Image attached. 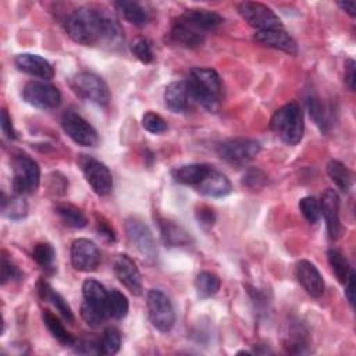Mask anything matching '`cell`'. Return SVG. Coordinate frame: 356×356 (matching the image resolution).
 <instances>
[{"instance_id": "18", "label": "cell", "mask_w": 356, "mask_h": 356, "mask_svg": "<svg viewBox=\"0 0 356 356\" xmlns=\"http://www.w3.org/2000/svg\"><path fill=\"white\" fill-rule=\"evenodd\" d=\"M193 102L186 79L171 82L164 90V104L172 113L181 114L188 111Z\"/></svg>"}, {"instance_id": "48", "label": "cell", "mask_w": 356, "mask_h": 356, "mask_svg": "<svg viewBox=\"0 0 356 356\" xmlns=\"http://www.w3.org/2000/svg\"><path fill=\"white\" fill-rule=\"evenodd\" d=\"M196 217H197V221L200 225L206 227V228H210L213 227L214 221H216V216H214V211L209 207H200L197 209L196 211Z\"/></svg>"}, {"instance_id": "40", "label": "cell", "mask_w": 356, "mask_h": 356, "mask_svg": "<svg viewBox=\"0 0 356 356\" xmlns=\"http://www.w3.org/2000/svg\"><path fill=\"white\" fill-rule=\"evenodd\" d=\"M132 54L143 64H150L154 60V53L152 50L150 42L146 38H136L131 43Z\"/></svg>"}, {"instance_id": "8", "label": "cell", "mask_w": 356, "mask_h": 356, "mask_svg": "<svg viewBox=\"0 0 356 356\" xmlns=\"http://www.w3.org/2000/svg\"><path fill=\"white\" fill-rule=\"evenodd\" d=\"M238 13L242 19L252 28L259 31L282 29L280 17L266 4L259 1H242L238 4Z\"/></svg>"}, {"instance_id": "14", "label": "cell", "mask_w": 356, "mask_h": 356, "mask_svg": "<svg viewBox=\"0 0 356 356\" xmlns=\"http://www.w3.org/2000/svg\"><path fill=\"white\" fill-rule=\"evenodd\" d=\"M71 264L76 271L90 273L100 264V252L95 242L86 238H78L71 245Z\"/></svg>"}, {"instance_id": "49", "label": "cell", "mask_w": 356, "mask_h": 356, "mask_svg": "<svg viewBox=\"0 0 356 356\" xmlns=\"http://www.w3.org/2000/svg\"><path fill=\"white\" fill-rule=\"evenodd\" d=\"M355 83H356L355 61L352 58H348L345 61V85L349 88V90H355Z\"/></svg>"}, {"instance_id": "7", "label": "cell", "mask_w": 356, "mask_h": 356, "mask_svg": "<svg viewBox=\"0 0 356 356\" xmlns=\"http://www.w3.org/2000/svg\"><path fill=\"white\" fill-rule=\"evenodd\" d=\"M146 303L152 325L161 332H168L175 323V312L170 298L160 289H150L146 295Z\"/></svg>"}, {"instance_id": "6", "label": "cell", "mask_w": 356, "mask_h": 356, "mask_svg": "<svg viewBox=\"0 0 356 356\" xmlns=\"http://www.w3.org/2000/svg\"><path fill=\"white\" fill-rule=\"evenodd\" d=\"M71 86L82 99L99 106H107L110 102V90L107 83L93 72H78L71 79Z\"/></svg>"}, {"instance_id": "1", "label": "cell", "mask_w": 356, "mask_h": 356, "mask_svg": "<svg viewBox=\"0 0 356 356\" xmlns=\"http://www.w3.org/2000/svg\"><path fill=\"white\" fill-rule=\"evenodd\" d=\"M67 35L78 44H104L110 49L118 47L124 42L121 25L100 10L82 6L74 10L65 19Z\"/></svg>"}, {"instance_id": "31", "label": "cell", "mask_w": 356, "mask_h": 356, "mask_svg": "<svg viewBox=\"0 0 356 356\" xmlns=\"http://www.w3.org/2000/svg\"><path fill=\"white\" fill-rule=\"evenodd\" d=\"M1 213L10 220H22L28 214V203L24 196L13 193V196L1 195Z\"/></svg>"}, {"instance_id": "25", "label": "cell", "mask_w": 356, "mask_h": 356, "mask_svg": "<svg viewBox=\"0 0 356 356\" xmlns=\"http://www.w3.org/2000/svg\"><path fill=\"white\" fill-rule=\"evenodd\" d=\"M157 225H159L160 236L165 246L177 248V246L189 245L191 236L181 225L163 217H157Z\"/></svg>"}, {"instance_id": "35", "label": "cell", "mask_w": 356, "mask_h": 356, "mask_svg": "<svg viewBox=\"0 0 356 356\" xmlns=\"http://www.w3.org/2000/svg\"><path fill=\"white\" fill-rule=\"evenodd\" d=\"M327 257H328V263L332 268V273L335 274L337 280L341 284H345L348 277L350 275V273L353 271V268L350 267L348 259L337 249H330L327 252Z\"/></svg>"}, {"instance_id": "20", "label": "cell", "mask_w": 356, "mask_h": 356, "mask_svg": "<svg viewBox=\"0 0 356 356\" xmlns=\"http://www.w3.org/2000/svg\"><path fill=\"white\" fill-rule=\"evenodd\" d=\"M14 64L19 71L35 78L49 81L54 76L53 65L39 54H32V53L17 54L14 58Z\"/></svg>"}, {"instance_id": "17", "label": "cell", "mask_w": 356, "mask_h": 356, "mask_svg": "<svg viewBox=\"0 0 356 356\" xmlns=\"http://www.w3.org/2000/svg\"><path fill=\"white\" fill-rule=\"evenodd\" d=\"M178 19L204 35H206V32L216 31L224 22L222 15H220L218 13H216L213 10H206V8L185 10L178 17Z\"/></svg>"}, {"instance_id": "3", "label": "cell", "mask_w": 356, "mask_h": 356, "mask_svg": "<svg viewBox=\"0 0 356 356\" xmlns=\"http://www.w3.org/2000/svg\"><path fill=\"white\" fill-rule=\"evenodd\" d=\"M271 131L286 145H298L305 132L303 113L298 103L291 102L280 107L271 117Z\"/></svg>"}, {"instance_id": "41", "label": "cell", "mask_w": 356, "mask_h": 356, "mask_svg": "<svg viewBox=\"0 0 356 356\" xmlns=\"http://www.w3.org/2000/svg\"><path fill=\"white\" fill-rule=\"evenodd\" d=\"M142 127L150 132V134H154V135H160L163 132L167 131L168 125L165 122V120L159 115L157 113L154 111H146L142 117Z\"/></svg>"}, {"instance_id": "51", "label": "cell", "mask_w": 356, "mask_h": 356, "mask_svg": "<svg viewBox=\"0 0 356 356\" xmlns=\"http://www.w3.org/2000/svg\"><path fill=\"white\" fill-rule=\"evenodd\" d=\"M337 6L341 7L346 14H349L352 18H355L356 15V10H355V3L353 1H337Z\"/></svg>"}, {"instance_id": "12", "label": "cell", "mask_w": 356, "mask_h": 356, "mask_svg": "<svg viewBox=\"0 0 356 356\" xmlns=\"http://www.w3.org/2000/svg\"><path fill=\"white\" fill-rule=\"evenodd\" d=\"M79 165L86 182L90 185L95 193H97L99 196H106L111 192L113 175L104 163L89 156H82L79 160Z\"/></svg>"}, {"instance_id": "36", "label": "cell", "mask_w": 356, "mask_h": 356, "mask_svg": "<svg viewBox=\"0 0 356 356\" xmlns=\"http://www.w3.org/2000/svg\"><path fill=\"white\" fill-rule=\"evenodd\" d=\"M107 309H108L110 317H113L115 320L124 318L129 310V303H128L127 296L122 292H120L118 289L108 291Z\"/></svg>"}, {"instance_id": "11", "label": "cell", "mask_w": 356, "mask_h": 356, "mask_svg": "<svg viewBox=\"0 0 356 356\" xmlns=\"http://www.w3.org/2000/svg\"><path fill=\"white\" fill-rule=\"evenodd\" d=\"M22 99L40 110H54L61 104L60 90L47 82L32 81L22 89Z\"/></svg>"}, {"instance_id": "29", "label": "cell", "mask_w": 356, "mask_h": 356, "mask_svg": "<svg viewBox=\"0 0 356 356\" xmlns=\"http://www.w3.org/2000/svg\"><path fill=\"white\" fill-rule=\"evenodd\" d=\"M114 7L117 11L122 14V17L132 25L142 28L147 24L149 15L146 10L136 1H129V0H120L114 3Z\"/></svg>"}, {"instance_id": "22", "label": "cell", "mask_w": 356, "mask_h": 356, "mask_svg": "<svg viewBox=\"0 0 356 356\" xmlns=\"http://www.w3.org/2000/svg\"><path fill=\"white\" fill-rule=\"evenodd\" d=\"M254 40L263 46L281 50L288 54L298 53V44L295 39L289 33H286L284 29L259 31L254 33Z\"/></svg>"}, {"instance_id": "9", "label": "cell", "mask_w": 356, "mask_h": 356, "mask_svg": "<svg viewBox=\"0 0 356 356\" xmlns=\"http://www.w3.org/2000/svg\"><path fill=\"white\" fill-rule=\"evenodd\" d=\"M260 149H261L260 142L254 139L235 138V139H228L218 143L216 150L220 159L231 164L242 165L253 160L259 154Z\"/></svg>"}, {"instance_id": "10", "label": "cell", "mask_w": 356, "mask_h": 356, "mask_svg": "<svg viewBox=\"0 0 356 356\" xmlns=\"http://www.w3.org/2000/svg\"><path fill=\"white\" fill-rule=\"evenodd\" d=\"M61 127L68 138L76 145L92 147L99 142L96 129L78 113L68 110L61 117Z\"/></svg>"}, {"instance_id": "24", "label": "cell", "mask_w": 356, "mask_h": 356, "mask_svg": "<svg viewBox=\"0 0 356 356\" xmlns=\"http://www.w3.org/2000/svg\"><path fill=\"white\" fill-rule=\"evenodd\" d=\"M170 39L181 47L196 49L204 43V33L188 26L177 18L170 31Z\"/></svg>"}, {"instance_id": "45", "label": "cell", "mask_w": 356, "mask_h": 356, "mask_svg": "<svg viewBox=\"0 0 356 356\" xmlns=\"http://www.w3.org/2000/svg\"><path fill=\"white\" fill-rule=\"evenodd\" d=\"M76 353L81 355H100V348H99V339H82L78 343L75 342V349Z\"/></svg>"}, {"instance_id": "50", "label": "cell", "mask_w": 356, "mask_h": 356, "mask_svg": "<svg viewBox=\"0 0 356 356\" xmlns=\"http://www.w3.org/2000/svg\"><path fill=\"white\" fill-rule=\"evenodd\" d=\"M343 285H345V296H346L349 305L353 307V303H355V271L350 273V275L348 277V280Z\"/></svg>"}, {"instance_id": "32", "label": "cell", "mask_w": 356, "mask_h": 356, "mask_svg": "<svg viewBox=\"0 0 356 356\" xmlns=\"http://www.w3.org/2000/svg\"><path fill=\"white\" fill-rule=\"evenodd\" d=\"M327 174L341 192H349L352 186V172L342 161L330 160L327 164Z\"/></svg>"}, {"instance_id": "42", "label": "cell", "mask_w": 356, "mask_h": 356, "mask_svg": "<svg viewBox=\"0 0 356 356\" xmlns=\"http://www.w3.org/2000/svg\"><path fill=\"white\" fill-rule=\"evenodd\" d=\"M22 277V271L6 254L1 256V284L6 285L8 281H19Z\"/></svg>"}, {"instance_id": "39", "label": "cell", "mask_w": 356, "mask_h": 356, "mask_svg": "<svg viewBox=\"0 0 356 356\" xmlns=\"http://www.w3.org/2000/svg\"><path fill=\"white\" fill-rule=\"evenodd\" d=\"M299 210L302 216L307 220L310 224H316L321 217L320 210V202L314 196H306L299 200Z\"/></svg>"}, {"instance_id": "5", "label": "cell", "mask_w": 356, "mask_h": 356, "mask_svg": "<svg viewBox=\"0 0 356 356\" xmlns=\"http://www.w3.org/2000/svg\"><path fill=\"white\" fill-rule=\"evenodd\" d=\"M40 184V167L28 154L19 153L13 160V192L15 195H31Z\"/></svg>"}, {"instance_id": "21", "label": "cell", "mask_w": 356, "mask_h": 356, "mask_svg": "<svg viewBox=\"0 0 356 356\" xmlns=\"http://www.w3.org/2000/svg\"><path fill=\"white\" fill-rule=\"evenodd\" d=\"M282 346L286 352L302 355L310 352L309 331L300 321H289L282 334Z\"/></svg>"}, {"instance_id": "15", "label": "cell", "mask_w": 356, "mask_h": 356, "mask_svg": "<svg viewBox=\"0 0 356 356\" xmlns=\"http://www.w3.org/2000/svg\"><path fill=\"white\" fill-rule=\"evenodd\" d=\"M113 270L117 280L135 296H139L143 291L142 275L135 261L125 253L115 256L113 263Z\"/></svg>"}, {"instance_id": "44", "label": "cell", "mask_w": 356, "mask_h": 356, "mask_svg": "<svg viewBox=\"0 0 356 356\" xmlns=\"http://www.w3.org/2000/svg\"><path fill=\"white\" fill-rule=\"evenodd\" d=\"M68 188L67 178L60 172H51L49 175V191L54 195H64Z\"/></svg>"}, {"instance_id": "16", "label": "cell", "mask_w": 356, "mask_h": 356, "mask_svg": "<svg viewBox=\"0 0 356 356\" xmlns=\"http://www.w3.org/2000/svg\"><path fill=\"white\" fill-rule=\"evenodd\" d=\"M320 210L325 220L328 236L337 241L341 236L342 225L339 220V196L334 189H325L320 197Z\"/></svg>"}, {"instance_id": "13", "label": "cell", "mask_w": 356, "mask_h": 356, "mask_svg": "<svg viewBox=\"0 0 356 356\" xmlns=\"http://www.w3.org/2000/svg\"><path fill=\"white\" fill-rule=\"evenodd\" d=\"M125 232L136 250L147 260L157 259V248L149 227L136 217L125 220Z\"/></svg>"}, {"instance_id": "43", "label": "cell", "mask_w": 356, "mask_h": 356, "mask_svg": "<svg viewBox=\"0 0 356 356\" xmlns=\"http://www.w3.org/2000/svg\"><path fill=\"white\" fill-rule=\"evenodd\" d=\"M266 182H267V175L257 168L248 170L242 178V184L250 189H260L264 186Z\"/></svg>"}, {"instance_id": "37", "label": "cell", "mask_w": 356, "mask_h": 356, "mask_svg": "<svg viewBox=\"0 0 356 356\" xmlns=\"http://www.w3.org/2000/svg\"><path fill=\"white\" fill-rule=\"evenodd\" d=\"M100 355H115L121 348V332L115 327H108L104 330L99 339Z\"/></svg>"}, {"instance_id": "38", "label": "cell", "mask_w": 356, "mask_h": 356, "mask_svg": "<svg viewBox=\"0 0 356 356\" xmlns=\"http://www.w3.org/2000/svg\"><path fill=\"white\" fill-rule=\"evenodd\" d=\"M56 252L53 246L47 242H39L33 246L32 250V259L42 267V268H49L53 266Z\"/></svg>"}, {"instance_id": "27", "label": "cell", "mask_w": 356, "mask_h": 356, "mask_svg": "<svg viewBox=\"0 0 356 356\" xmlns=\"http://www.w3.org/2000/svg\"><path fill=\"white\" fill-rule=\"evenodd\" d=\"M38 292L39 296L43 300H49L53 303V306L57 309V312H60V314L68 321V323H74V313L72 309L70 307V305L67 303V300L63 298L61 293H58L57 291H54L50 284L44 280H40L38 282Z\"/></svg>"}, {"instance_id": "26", "label": "cell", "mask_w": 356, "mask_h": 356, "mask_svg": "<svg viewBox=\"0 0 356 356\" xmlns=\"http://www.w3.org/2000/svg\"><path fill=\"white\" fill-rule=\"evenodd\" d=\"M211 168H213L211 165L204 164V163L185 164V165L177 167L172 171V177L178 184L196 186L207 177V174L211 171Z\"/></svg>"}, {"instance_id": "28", "label": "cell", "mask_w": 356, "mask_h": 356, "mask_svg": "<svg viewBox=\"0 0 356 356\" xmlns=\"http://www.w3.org/2000/svg\"><path fill=\"white\" fill-rule=\"evenodd\" d=\"M306 106H307V111L310 118L313 120V122L317 125V128L327 134L330 129V120H328V113L327 108L323 103V100L320 99V96L316 92H309L306 95Z\"/></svg>"}, {"instance_id": "34", "label": "cell", "mask_w": 356, "mask_h": 356, "mask_svg": "<svg viewBox=\"0 0 356 356\" xmlns=\"http://www.w3.org/2000/svg\"><path fill=\"white\" fill-rule=\"evenodd\" d=\"M193 284H195V289H196L197 296L202 298V299H207V298L214 296L218 292L220 286H221L220 278L214 273H210V271L199 273L196 275Z\"/></svg>"}, {"instance_id": "2", "label": "cell", "mask_w": 356, "mask_h": 356, "mask_svg": "<svg viewBox=\"0 0 356 356\" xmlns=\"http://www.w3.org/2000/svg\"><path fill=\"white\" fill-rule=\"evenodd\" d=\"M192 97L209 111H216L222 99V82L213 68L195 67L186 79Z\"/></svg>"}, {"instance_id": "46", "label": "cell", "mask_w": 356, "mask_h": 356, "mask_svg": "<svg viewBox=\"0 0 356 356\" xmlns=\"http://www.w3.org/2000/svg\"><path fill=\"white\" fill-rule=\"evenodd\" d=\"M96 229H97L99 235H100L104 241H107V242H110V243L115 242V231H114L113 227H111L106 220H103L102 217L97 218Z\"/></svg>"}, {"instance_id": "23", "label": "cell", "mask_w": 356, "mask_h": 356, "mask_svg": "<svg viewBox=\"0 0 356 356\" xmlns=\"http://www.w3.org/2000/svg\"><path fill=\"white\" fill-rule=\"evenodd\" d=\"M195 188L202 195L210 196V197H222L229 195L232 191V185L227 178V175L214 168H211L207 177Z\"/></svg>"}, {"instance_id": "4", "label": "cell", "mask_w": 356, "mask_h": 356, "mask_svg": "<svg viewBox=\"0 0 356 356\" xmlns=\"http://www.w3.org/2000/svg\"><path fill=\"white\" fill-rule=\"evenodd\" d=\"M83 302L81 305V317L90 325L99 327L110 316L107 309L108 291L93 278H88L82 284Z\"/></svg>"}, {"instance_id": "47", "label": "cell", "mask_w": 356, "mask_h": 356, "mask_svg": "<svg viewBox=\"0 0 356 356\" xmlns=\"http://www.w3.org/2000/svg\"><path fill=\"white\" fill-rule=\"evenodd\" d=\"M0 125H1V131L3 134L8 138V139H15L17 138V131L14 129L11 117L8 115V111L6 108L1 110V120H0Z\"/></svg>"}, {"instance_id": "33", "label": "cell", "mask_w": 356, "mask_h": 356, "mask_svg": "<svg viewBox=\"0 0 356 356\" xmlns=\"http://www.w3.org/2000/svg\"><path fill=\"white\" fill-rule=\"evenodd\" d=\"M42 320L46 328L49 330V332L53 335V338H56L61 345H65V346L75 345V338L71 335V332L65 330L63 323L50 310H43Z\"/></svg>"}, {"instance_id": "30", "label": "cell", "mask_w": 356, "mask_h": 356, "mask_svg": "<svg viewBox=\"0 0 356 356\" xmlns=\"http://www.w3.org/2000/svg\"><path fill=\"white\" fill-rule=\"evenodd\" d=\"M54 211L67 227L81 229L88 224V218L83 211L71 203H58L54 207Z\"/></svg>"}, {"instance_id": "19", "label": "cell", "mask_w": 356, "mask_h": 356, "mask_svg": "<svg viewBox=\"0 0 356 356\" xmlns=\"http://www.w3.org/2000/svg\"><path fill=\"white\" fill-rule=\"evenodd\" d=\"M295 275L303 289L313 298H320L324 293V280L317 267L309 260H299L295 267Z\"/></svg>"}]
</instances>
